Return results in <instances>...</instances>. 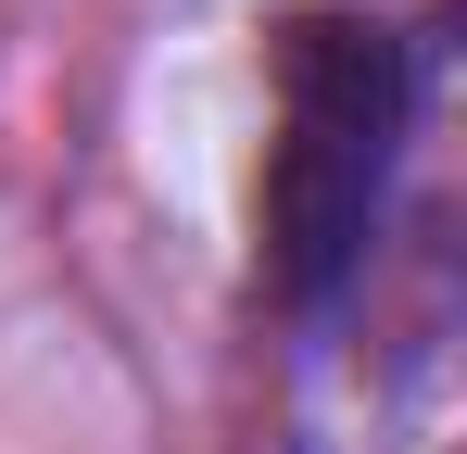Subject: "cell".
Returning a JSON list of instances; mask_svg holds the SVG:
<instances>
[{"mask_svg":"<svg viewBox=\"0 0 467 454\" xmlns=\"http://www.w3.org/2000/svg\"><path fill=\"white\" fill-rule=\"evenodd\" d=\"M404 127H417V38L367 0H304L278 26V139H265V190H253L278 315H328L367 278Z\"/></svg>","mask_w":467,"mask_h":454,"instance_id":"1","label":"cell"}]
</instances>
